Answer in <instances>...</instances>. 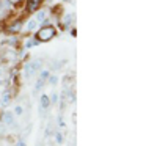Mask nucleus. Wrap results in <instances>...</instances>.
I'll use <instances>...</instances> for the list:
<instances>
[{"label":"nucleus","mask_w":157,"mask_h":146,"mask_svg":"<svg viewBox=\"0 0 157 146\" xmlns=\"http://www.w3.org/2000/svg\"><path fill=\"white\" fill-rule=\"evenodd\" d=\"M57 35V30L52 27V25H46V27H41L38 32H36V39L39 43H46V41H50L52 38H55Z\"/></svg>","instance_id":"obj_1"},{"label":"nucleus","mask_w":157,"mask_h":146,"mask_svg":"<svg viewBox=\"0 0 157 146\" xmlns=\"http://www.w3.org/2000/svg\"><path fill=\"white\" fill-rule=\"evenodd\" d=\"M39 68H41V63H39V61H29V63H25V66H24L25 77H27V79L33 77V75L38 72Z\"/></svg>","instance_id":"obj_2"},{"label":"nucleus","mask_w":157,"mask_h":146,"mask_svg":"<svg viewBox=\"0 0 157 146\" xmlns=\"http://www.w3.org/2000/svg\"><path fill=\"white\" fill-rule=\"evenodd\" d=\"M11 101H13V93H11L10 88H5L3 94H2V99H0V105H2V107H8V105L11 104Z\"/></svg>","instance_id":"obj_3"},{"label":"nucleus","mask_w":157,"mask_h":146,"mask_svg":"<svg viewBox=\"0 0 157 146\" xmlns=\"http://www.w3.org/2000/svg\"><path fill=\"white\" fill-rule=\"evenodd\" d=\"M10 33H19L22 30V21H14V22H11L8 25V29H6Z\"/></svg>","instance_id":"obj_4"},{"label":"nucleus","mask_w":157,"mask_h":146,"mask_svg":"<svg viewBox=\"0 0 157 146\" xmlns=\"http://www.w3.org/2000/svg\"><path fill=\"white\" fill-rule=\"evenodd\" d=\"M2 121L8 126H13L14 124V115H13V112H5L2 115Z\"/></svg>","instance_id":"obj_5"},{"label":"nucleus","mask_w":157,"mask_h":146,"mask_svg":"<svg viewBox=\"0 0 157 146\" xmlns=\"http://www.w3.org/2000/svg\"><path fill=\"white\" fill-rule=\"evenodd\" d=\"M41 3H43V0H27V10L30 13H33V11L38 10V6Z\"/></svg>","instance_id":"obj_6"},{"label":"nucleus","mask_w":157,"mask_h":146,"mask_svg":"<svg viewBox=\"0 0 157 146\" xmlns=\"http://www.w3.org/2000/svg\"><path fill=\"white\" fill-rule=\"evenodd\" d=\"M39 105H41V112H44L46 109L50 107V99H49L47 94H43L41 96V99H39Z\"/></svg>","instance_id":"obj_7"},{"label":"nucleus","mask_w":157,"mask_h":146,"mask_svg":"<svg viewBox=\"0 0 157 146\" xmlns=\"http://www.w3.org/2000/svg\"><path fill=\"white\" fill-rule=\"evenodd\" d=\"M47 14H49V13H47V10H39L38 13H36V22H44L46 19H47Z\"/></svg>","instance_id":"obj_8"},{"label":"nucleus","mask_w":157,"mask_h":146,"mask_svg":"<svg viewBox=\"0 0 157 146\" xmlns=\"http://www.w3.org/2000/svg\"><path fill=\"white\" fill-rule=\"evenodd\" d=\"M72 19H74V16L71 14V13H68V14H64V17H63V25H64V27H68V25H71Z\"/></svg>","instance_id":"obj_9"},{"label":"nucleus","mask_w":157,"mask_h":146,"mask_svg":"<svg viewBox=\"0 0 157 146\" xmlns=\"http://www.w3.org/2000/svg\"><path fill=\"white\" fill-rule=\"evenodd\" d=\"M39 44V41L35 38V39H29L27 43H25V49H30V47H33V46H38Z\"/></svg>","instance_id":"obj_10"},{"label":"nucleus","mask_w":157,"mask_h":146,"mask_svg":"<svg viewBox=\"0 0 157 146\" xmlns=\"http://www.w3.org/2000/svg\"><path fill=\"white\" fill-rule=\"evenodd\" d=\"M36 24H38V22H36L35 19H32V21H29V22H27V30H29V32H32V30H35V29H36Z\"/></svg>","instance_id":"obj_11"},{"label":"nucleus","mask_w":157,"mask_h":146,"mask_svg":"<svg viewBox=\"0 0 157 146\" xmlns=\"http://www.w3.org/2000/svg\"><path fill=\"white\" fill-rule=\"evenodd\" d=\"M49 99H50V105H52V104L55 105V104L58 102V93H52V94H50V98H49Z\"/></svg>","instance_id":"obj_12"},{"label":"nucleus","mask_w":157,"mask_h":146,"mask_svg":"<svg viewBox=\"0 0 157 146\" xmlns=\"http://www.w3.org/2000/svg\"><path fill=\"white\" fill-rule=\"evenodd\" d=\"M47 82H49L50 85H57V83H58V77H57V75H49Z\"/></svg>","instance_id":"obj_13"},{"label":"nucleus","mask_w":157,"mask_h":146,"mask_svg":"<svg viewBox=\"0 0 157 146\" xmlns=\"http://www.w3.org/2000/svg\"><path fill=\"white\" fill-rule=\"evenodd\" d=\"M44 83H46V80H43V79H38V82H36V91H39V90H43Z\"/></svg>","instance_id":"obj_14"},{"label":"nucleus","mask_w":157,"mask_h":146,"mask_svg":"<svg viewBox=\"0 0 157 146\" xmlns=\"http://www.w3.org/2000/svg\"><path fill=\"white\" fill-rule=\"evenodd\" d=\"M55 141H57L58 144L63 143V134H61V132H57V134H55Z\"/></svg>","instance_id":"obj_15"},{"label":"nucleus","mask_w":157,"mask_h":146,"mask_svg":"<svg viewBox=\"0 0 157 146\" xmlns=\"http://www.w3.org/2000/svg\"><path fill=\"white\" fill-rule=\"evenodd\" d=\"M39 79H43V80L47 82V79H49V71H43L41 74H39Z\"/></svg>","instance_id":"obj_16"},{"label":"nucleus","mask_w":157,"mask_h":146,"mask_svg":"<svg viewBox=\"0 0 157 146\" xmlns=\"http://www.w3.org/2000/svg\"><path fill=\"white\" fill-rule=\"evenodd\" d=\"M22 113H24V109L21 107V105H17V107L14 109V115H17V116H21Z\"/></svg>","instance_id":"obj_17"},{"label":"nucleus","mask_w":157,"mask_h":146,"mask_svg":"<svg viewBox=\"0 0 157 146\" xmlns=\"http://www.w3.org/2000/svg\"><path fill=\"white\" fill-rule=\"evenodd\" d=\"M57 127H60V129L64 127V121H63V116H61V115L58 116V126H57Z\"/></svg>","instance_id":"obj_18"},{"label":"nucleus","mask_w":157,"mask_h":146,"mask_svg":"<svg viewBox=\"0 0 157 146\" xmlns=\"http://www.w3.org/2000/svg\"><path fill=\"white\" fill-rule=\"evenodd\" d=\"M8 2L11 3V5H19V3H22L24 0H8Z\"/></svg>","instance_id":"obj_19"},{"label":"nucleus","mask_w":157,"mask_h":146,"mask_svg":"<svg viewBox=\"0 0 157 146\" xmlns=\"http://www.w3.org/2000/svg\"><path fill=\"white\" fill-rule=\"evenodd\" d=\"M16 146H27V144H25V141H24V140H19Z\"/></svg>","instance_id":"obj_20"},{"label":"nucleus","mask_w":157,"mask_h":146,"mask_svg":"<svg viewBox=\"0 0 157 146\" xmlns=\"http://www.w3.org/2000/svg\"><path fill=\"white\" fill-rule=\"evenodd\" d=\"M2 75H3V69H2V68H0V77H2Z\"/></svg>","instance_id":"obj_21"},{"label":"nucleus","mask_w":157,"mask_h":146,"mask_svg":"<svg viewBox=\"0 0 157 146\" xmlns=\"http://www.w3.org/2000/svg\"><path fill=\"white\" fill-rule=\"evenodd\" d=\"M0 85H3V80H2V77H0Z\"/></svg>","instance_id":"obj_22"},{"label":"nucleus","mask_w":157,"mask_h":146,"mask_svg":"<svg viewBox=\"0 0 157 146\" xmlns=\"http://www.w3.org/2000/svg\"><path fill=\"white\" fill-rule=\"evenodd\" d=\"M63 2H68V0H63Z\"/></svg>","instance_id":"obj_23"}]
</instances>
